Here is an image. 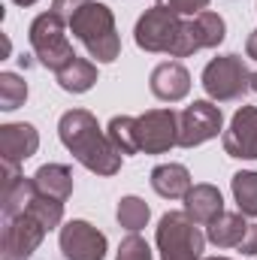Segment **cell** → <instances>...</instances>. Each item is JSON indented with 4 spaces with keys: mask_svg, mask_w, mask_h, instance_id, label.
I'll return each mask as SVG.
<instances>
[{
    "mask_svg": "<svg viewBox=\"0 0 257 260\" xmlns=\"http://www.w3.org/2000/svg\"><path fill=\"white\" fill-rule=\"evenodd\" d=\"M12 3H18V6H34L37 0H12Z\"/></svg>",
    "mask_w": 257,
    "mask_h": 260,
    "instance_id": "cell-30",
    "label": "cell"
},
{
    "mask_svg": "<svg viewBox=\"0 0 257 260\" xmlns=\"http://www.w3.org/2000/svg\"><path fill=\"white\" fill-rule=\"evenodd\" d=\"M251 91H257V73H251Z\"/></svg>",
    "mask_w": 257,
    "mask_h": 260,
    "instance_id": "cell-31",
    "label": "cell"
},
{
    "mask_svg": "<svg viewBox=\"0 0 257 260\" xmlns=\"http://www.w3.org/2000/svg\"><path fill=\"white\" fill-rule=\"evenodd\" d=\"M203 88L215 103H236L251 91V73L239 55H221L206 64Z\"/></svg>",
    "mask_w": 257,
    "mask_h": 260,
    "instance_id": "cell-5",
    "label": "cell"
},
{
    "mask_svg": "<svg viewBox=\"0 0 257 260\" xmlns=\"http://www.w3.org/2000/svg\"><path fill=\"white\" fill-rule=\"evenodd\" d=\"M115 218H118V224H121L127 233H139V230L148 224L151 209H148V203L139 200V197H121V200H118V209H115Z\"/></svg>",
    "mask_w": 257,
    "mask_h": 260,
    "instance_id": "cell-22",
    "label": "cell"
},
{
    "mask_svg": "<svg viewBox=\"0 0 257 260\" xmlns=\"http://www.w3.org/2000/svg\"><path fill=\"white\" fill-rule=\"evenodd\" d=\"M61 251L67 260H103L106 236L88 221H67L61 227Z\"/></svg>",
    "mask_w": 257,
    "mask_h": 260,
    "instance_id": "cell-10",
    "label": "cell"
},
{
    "mask_svg": "<svg viewBox=\"0 0 257 260\" xmlns=\"http://www.w3.org/2000/svg\"><path fill=\"white\" fill-rule=\"evenodd\" d=\"M109 142L121 151V154H136L139 151V142H136V118L130 115H115L106 127Z\"/></svg>",
    "mask_w": 257,
    "mask_h": 260,
    "instance_id": "cell-23",
    "label": "cell"
},
{
    "mask_svg": "<svg viewBox=\"0 0 257 260\" xmlns=\"http://www.w3.org/2000/svg\"><path fill=\"white\" fill-rule=\"evenodd\" d=\"M55 79L70 94H85V91H91L97 85V67L91 61H85V58H73L64 70L55 73Z\"/></svg>",
    "mask_w": 257,
    "mask_h": 260,
    "instance_id": "cell-19",
    "label": "cell"
},
{
    "mask_svg": "<svg viewBox=\"0 0 257 260\" xmlns=\"http://www.w3.org/2000/svg\"><path fill=\"white\" fill-rule=\"evenodd\" d=\"M58 136L64 148L91 173L97 176H115L121 170V151L109 142V136L100 130L97 118L88 109H70L58 121Z\"/></svg>",
    "mask_w": 257,
    "mask_h": 260,
    "instance_id": "cell-1",
    "label": "cell"
},
{
    "mask_svg": "<svg viewBox=\"0 0 257 260\" xmlns=\"http://www.w3.org/2000/svg\"><path fill=\"white\" fill-rule=\"evenodd\" d=\"M157 6H164L176 15H200L209 6V0H157Z\"/></svg>",
    "mask_w": 257,
    "mask_h": 260,
    "instance_id": "cell-26",
    "label": "cell"
},
{
    "mask_svg": "<svg viewBox=\"0 0 257 260\" xmlns=\"http://www.w3.org/2000/svg\"><path fill=\"white\" fill-rule=\"evenodd\" d=\"M70 30L88 49V55L97 58L100 64H112L121 55V37H118V27H115V15L106 3L88 0L70 18Z\"/></svg>",
    "mask_w": 257,
    "mask_h": 260,
    "instance_id": "cell-2",
    "label": "cell"
},
{
    "mask_svg": "<svg viewBox=\"0 0 257 260\" xmlns=\"http://www.w3.org/2000/svg\"><path fill=\"white\" fill-rule=\"evenodd\" d=\"M49 227L40 215L24 209L21 215L3 218V236H0V260H30L40 242L46 239Z\"/></svg>",
    "mask_w": 257,
    "mask_h": 260,
    "instance_id": "cell-7",
    "label": "cell"
},
{
    "mask_svg": "<svg viewBox=\"0 0 257 260\" xmlns=\"http://www.w3.org/2000/svg\"><path fill=\"white\" fill-rule=\"evenodd\" d=\"M191 34H194L197 49H215V46L224 43V37H227V24H224V18H221L218 12L203 9L200 15H194L191 18Z\"/></svg>",
    "mask_w": 257,
    "mask_h": 260,
    "instance_id": "cell-20",
    "label": "cell"
},
{
    "mask_svg": "<svg viewBox=\"0 0 257 260\" xmlns=\"http://www.w3.org/2000/svg\"><path fill=\"white\" fill-rule=\"evenodd\" d=\"M148 88L157 100L164 103H179L188 97L191 91V73L179 61H164L151 70V79H148Z\"/></svg>",
    "mask_w": 257,
    "mask_h": 260,
    "instance_id": "cell-14",
    "label": "cell"
},
{
    "mask_svg": "<svg viewBox=\"0 0 257 260\" xmlns=\"http://www.w3.org/2000/svg\"><path fill=\"white\" fill-rule=\"evenodd\" d=\"M221 212H224V197L215 185H206V182L194 185L185 197V215L200 227H209Z\"/></svg>",
    "mask_w": 257,
    "mask_h": 260,
    "instance_id": "cell-15",
    "label": "cell"
},
{
    "mask_svg": "<svg viewBox=\"0 0 257 260\" xmlns=\"http://www.w3.org/2000/svg\"><path fill=\"white\" fill-rule=\"evenodd\" d=\"M157 251L160 260H203L206 233L185 212H167L157 224Z\"/></svg>",
    "mask_w": 257,
    "mask_h": 260,
    "instance_id": "cell-4",
    "label": "cell"
},
{
    "mask_svg": "<svg viewBox=\"0 0 257 260\" xmlns=\"http://www.w3.org/2000/svg\"><path fill=\"white\" fill-rule=\"evenodd\" d=\"M221 124H224L221 106H215L212 100H194L188 109L179 112V145L197 148V145L215 139Z\"/></svg>",
    "mask_w": 257,
    "mask_h": 260,
    "instance_id": "cell-8",
    "label": "cell"
},
{
    "mask_svg": "<svg viewBox=\"0 0 257 260\" xmlns=\"http://www.w3.org/2000/svg\"><path fill=\"white\" fill-rule=\"evenodd\" d=\"M239 251H242V254H257V221L248 224V230H245V236H242V242H239Z\"/></svg>",
    "mask_w": 257,
    "mask_h": 260,
    "instance_id": "cell-28",
    "label": "cell"
},
{
    "mask_svg": "<svg viewBox=\"0 0 257 260\" xmlns=\"http://www.w3.org/2000/svg\"><path fill=\"white\" fill-rule=\"evenodd\" d=\"M182 27L185 18L164 9V6H151L139 15L136 27H133V40L142 52H164V55H176L179 40H182Z\"/></svg>",
    "mask_w": 257,
    "mask_h": 260,
    "instance_id": "cell-6",
    "label": "cell"
},
{
    "mask_svg": "<svg viewBox=\"0 0 257 260\" xmlns=\"http://www.w3.org/2000/svg\"><path fill=\"white\" fill-rule=\"evenodd\" d=\"M85 3H88V0H52V12H55V15H61L67 24H70V18H73Z\"/></svg>",
    "mask_w": 257,
    "mask_h": 260,
    "instance_id": "cell-27",
    "label": "cell"
},
{
    "mask_svg": "<svg viewBox=\"0 0 257 260\" xmlns=\"http://www.w3.org/2000/svg\"><path fill=\"white\" fill-rule=\"evenodd\" d=\"M233 200H236V209L245 215V218H257V173L254 170H245V173H236L233 182Z\"/></svg>",
    "mask_w": 257,
    "mask_h": 260,
    "instance_id": "cell-21",
    "label": "cell"
},
{
    "mask_svg": "<svg viewBox=\"0 0 257 260\" xmlns=\"http://www.w3.org/2000/svg\"><path fill=\"white\" fill-rule=\"evenodd\" d=\"M40 148V133L27 121H15V124H3L0 127V164H24L27 157H34Z\"/></svg>",
    "mask_w": 257,
    "mask_h": 260,
    "instance_id": "cell-12",
    "label": "cell"
},
{
    "mask_svg": "<svg viewBox=\"0 0 257 260\" xmlns=\"http://www.w3.org/2000/svg\"><path fill=\"white\" fill-rule=\"evenodd\" d=\"M34 185H37L40 194L55 197V200L67 203L70 194H73V173L64 164H46V167H40L34 173Z\"/></svg>",
    "mask_w": 257,
    "mask_h": 260,
    "instance_id": "cell-18",
    "label": "cell"
},
{
    "mask_svg": "<svg viewBox=\"0 0 257 260\" xmlns=\"http://www.w3.org/2000/svg\"><path fill=\"white\" fill-rule=\"evenodd\" d=\"M248 224H245V215L242 212H221L209 227H206V239L218 248H239L242 236H245Z\"/></svg>",
    "mask_w": 257,
    "mask_h": 260,
    "instance_id": "cell-17",
    "label": "cell"
},
{
    "mask_svg": "<svg viewBox=\"0 0 257 260\" xmlns=\"http://www.w3.org/2000/svg\"><path fill=\"white\" fill-rule=\"evenodd\" d=\"M34 197H37L34 176L24 179L15 164H3V185H0V212H3V218L21 215L34 203Z\"/></svg>",
    "mask_w": 257,
    "mask_h": 260,
    "instance_id": "cell-13",
    "label": "cell"
},
{
    "mask_svg": "<svg viewBox=\"0 0 257 260\" xmlns=\"http://www.w3.org/2000/svg\"><path fill=\"white\" fill-rule=\"evenodd\" d=\"M203 260H230V257H203Z\"/></svg>",
    "mask_w": 257,
    "mask_h": 260,
    "instance_id": "cell-32",
    "label": "cell"
},
{
    "mask_svg": "<svg viewBox=\"0 0 257 260\" xmlns=\"http://www.w3.org/2000/svg\"><path fill=\"white\" fill-rule=\"evenodd\" d=\"M224 151L239 160H257V106H242L224 130Z\"/></svg>",
    "mask_w": 257,
    "mask_h": 260,
    "instance_id": "cell-11",
    "label": "cell"
},
{
    "mask_svg": "<svg viewBox=\"0 0 257 260\" xmlns=\"http://www.w3.org/2000/svg\"><path fill=\"white\" fill-rule=\"evenodd\" d=\"M67 27L70 24H67L64 18L49 9V12H43V15L34 18L30 34H27L30 49H34V58L46 67V70H52V73L64 70L73 58H79L73 52V43L67 40Z\"/></svg>",
    "mask_w": 257,
    "mask_h": 260,
    "instance_id": "cell-3",
    "label": "cell"
},
{
    "mask_svg": "<svg viewBox=\"0 0 257 260\" xmlns=\"http://www.w3.org/2000/svg\"><path fill=\"white\" fill-rule=\"evenodd\" d=\"M115 260H151V248H148V242L139 233H130V236L121 239Z\"/></svg>",
    "mask_w": 257,
    "mask_h": 260,
    "instance_id": "cell-25",
    "label": "cell"
},
{
    "mask_svg": "<svg viewBox=\"0 0 257 260\" xmlns=\"http://www.w3.org/2000/svg\"><path fill=\"white\" fill-rule=\"evenodd\" d=\"M136 142L145 154H164L179 145V115L173 109H148L136 118Z\"/></svg>",
    "mask_w": 257,
    "mask_h": 260,
    "instance_id": "cell-9",
    "label": "cell"
},
{
    "mask_svg": "<svg viewBox=\"0 0 257 260\" xmlns=\"http://www.w3.org/2000/svg\"><path fill=\"white\" fill-rule=\"evenodd\" d=\"M151 188L164 200H185L188 191L194 188V182H191L188 167H182V164H160V167L151 170Z\"/></svg>",
    "mask_w": 257,
    "mask_h": 260,
    "instance_id": "cell-16",
    "label": "cell"
},
{
    "mask_svg": "<svg viewBox=\"0 0 257 260\" xmlns=\"http://www.w3.org/2000/svg\"><path fill=\"white\" fill-rule=\"evenodd\" d=\"M27 100V82L18 73H0V109L3 112H15L18 106H24Z\"/></svg>",
    "mask_w": 257,
    "mask_h": 260,
    "instance_id": "cell-24",
    "label": "cell"
},
{
    "mask_svg": "<svg viewBox=\"0 0 257 260\" xmlns=\"http://www.w3.org/2000/svg\"><path fill=\"white\" fill-rule=\"evenodd\" d=\"M245 55L257 61V30L251 34V37H248V40H245Z\"/></svg>",
    "mask_w": 257,
    "mask_h": 260,
    "instance_id": "cell-29",
    "label": "cell"
}]
</instances>
